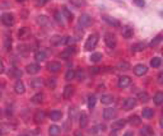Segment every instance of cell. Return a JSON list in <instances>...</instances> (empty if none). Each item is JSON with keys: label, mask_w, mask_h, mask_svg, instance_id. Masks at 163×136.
Here are the masks:
<instances>
[{"label": "cell", "mask_w": 163, "mask_h": 136, "mask_svg": "<svg viewBox=\"0 0 163 136\" xmlns=\"http://www.w3.org/2000/svg\"><path fill=\"white\" fill-rule=\"evenodd\" d=\"M97 43H98V34H96V33H93V34H91L89 37H88V39H87V42H86V50L87 51H91V50H93L94 47L97 46Z\"/></svg>", "instance_id": "obj_1"}, {"label": "cell", "mask_w": 163, "mask_h": 136, "mask_svg": "<svg viewBox=\"0 0 163 136\" xmlns=\"http://www.w3.org/2000/svg\"><path fill=\"white\" fill-rule=\"evenodd\" d=\"M105 42H106V45L110 47V48H115V47H116V43H117L115 34H112V33H110V32L106 33V34H105Z\"/></svg>", "instance_id": "obj_2"}, {"label": "cell", "mask_w": 163, "mask_h": 136, "mask_svg": "<svg viewBox=\"0 0 163 136\" xmlns=\"http://www.w3.org/2000/svg\"><path fill=\"white\" fill-rule=\"evenodd\" d=\"M0 19H2L3 24L7 25V27H12L13 24H14V22H16V20H14V16L10 14V13H4Z\"/></svg>", "instance_id": "obj_3"}, {"label": "cell", "mask_w": 163, "mask_h": 136, "mask_svg": "<svg viewBox=\"0 0 163 136\" xmlns=\"http://www.w3.org/2000/svg\"><path fill=\"white\" fill-rule=\"evenodd\" d=\"M46 67H47V70L51 71V73H58L61 69V64L59 61H51V62L47 64Z\"/></svg>", "instance_id": "obj_4"}, {"label": "cell", "mask_w": 163, "mask_h": 136, "mask_svg": "<svg viewBox=\"0 0 163 136\" xmlns=\"http://www.w3.org/2000/svg\"><path fill=\"white\" fill-rule=\"evenodd\" d=\"M147 71H148V67L145 65H143V64H138L134 67V74L138 75V76H142V75L147 74Z\"/></svg>", "instance_id": "obj_5"}, {"label": "cell", "mask_w": 163, "mask_h": 136, "mask_svg": "<svg viewBox=\"0 0 163 136\" xmlns=\"http://www.w3.org/2000/svg\"><path fill=\"white\" fill-rule=\"evenodd\" d=\"M135 106H137V101H135L134 98H126V99L124 101V103H122V108H124V110H126V111L133 110Z\"/></svg>", "instance_id": "obj_6"}, {"label": "cell", "mask_w": 163, "mask_h": 136, "mask_svg": "<svg viewBox=\"0 0 163 136\" xmlns=\"http://www.w3.org/2000/svg\"><path fill=\"white\" fill-rule=\"evenodd\" d=\"M92 24V18L88 14H82L79 17V25L82 27H88Z\"/></svg>", "instance_id": "obj_7"}, {"label": "cell", "mask_w": 163, "mask_h": 136, "mask_svg": "<svg viewBox=\"0 0 163 136\" xmlns=\"http://www.w3.org/2000/svg\"><path fill=\"white\" fill-rule=\"evenodd\" d=\"M45 118H46V112L42 111V110H38L35 113V116H33V120H35L36 124H41V122H44Z\"/></svg>", "instance_id": "obj_8"}, {"label": "cell", "mask_w": 163, "mask_h": 136, "mask_svg": "<svg viewBox=\"0 0 163 136\" xmlns=\"http://www.w3.org/2000/svg\"><path fill=\"white\" fill-rule=\"evenodd\" d=\"M130 83H131V79L129 78V76H120L119 78V83H117V85L120 87V88H126V87H129L130 85Z\"/></svg>", "instance_id": "obj_9"}, {"label": "cell", "mask_w": 163, "mask_h": 136, "mask_svg": "<svg viewBox=\"0 0 163 136\" xmlns=\"http://www.w3.org/2000/svg\"><path fill=\"white\" fill-rule=\"evenodd\" d=\"M73 94H74V88H73V85H66V87L64 88V92H63V98H64V99H70Z\"/></svg>", "instance_id": "obj_10"}, {"label": "cell", "mask_w": 163, "mask_h": 136, "mask_svg": "<svg viewBox=\"0 0 163 136\" xmlns=\"http://www.w3.org/2000/svg\"><path fill=\"white\" fill-rule=\"evenodd\" d=\"M116 116V110L114 108H106L103 111V118L105 120H112Z\"/></svg>", "instance_id": "obj_11"}, {"label": "cell", "mask_w": 163, "mask_h": 136, "mask_svg": "<svg viewBox=\"0 0 163 136\" xmlns=\"http://www.w3.org/2000/svg\"><path fill=\"white\" fill-rule=\"evenodd\" d=\"M103 20H105L106 23H108L110 25L115 27V28H119V27L121 25V24H120V22H119L117 19H115V18H111V17H108V16H103Z\"/></svg>", "instance_id": "obj_12"}, {"label": "cell", "mask_w": 163, "mask_h": 136, "mask_svg": "<svg viewBox=\"0 0 163 136\" xmlns=\"http://www.w3.org/2000/svg\"><path fill=\"white\" fill-rule=\"evenodd\" d=\"M18 36H19V39H27V38L31 36L30 28H27V27H23V28H21L19 32H18Z\"/></svg>", "instance_id": "obj_13"}, {"label": "cell", "mask_w": 163, "mask_h": 136, "mask_svg": "<svg viewBox=\"0 0 163 136\" xmlns=\"http://www.w3.org/2000/svg\"><path fill=\"white\" fill-rule=\"evenodd\" d=\"M26 69H27V73H28V74H37L41 67H40L38 64H28Z\"/></svg>", "instance_id": "obj_14"}, {"label": "cell", "mask_w": 163, "mask_h": 136, "mask_svg": "<svg viewBox=\"0 0 163 136\" xmlns=\"http://www.w3.org/2000/svg\"><path fill=\"white\" fill-rule=\"evenodd\" d=\"M74 47H69V48H66V50H64L63 52H61V55H60V57L61 59H64V60H68V59H70V56L74 53Z\"/></svg>", "instance_id": "obj_15"}, {"label": "cell", "mask_w": 163, "mask_h": 136, "mask_svg": "<svg viewBox=\"0 0 163 136\" xmlns=\"http://www.w3.org/2000/svg\"><path fill=\"white\" fill-rule=\"evenodd\" d=\"M133 34H134V29L131 28L130 25H126V27L122 28V37H124V38H131Z\"/></svg>", "instance_id": "obj_16"}, {"label": "cell", "mask_w": 163, "mask_h": 136, "mask_svg": "<svg viewBox=\"0 0 163 136\" xmlns=\"http://www.w3.org/2000/svg\"><path fill=\"white\" fill-rule=\"evenodd\" d=\"M125 125H126V121L125 120H117V121H115L114 124H112L111 129L115 130V131H117V130H121Z\"/></svg>", "instance_id": "obj_17"}, {"label": "cell", "mask_w": 163, "mask_h": 136, "mask_svg": "<svg viewBox=\"0 0 163 136\" xmlns=\"http://www.w3.org/2000/svg\"><path fill=\"white\" fill-rule=\"evenodd\" d=\"M37 23L42 27H49L50 25V19L46 16H38L37 17Z\"/></svg>", "instance_id": "obj_18"}, {"label": "cell", "mask_w": 163, "mask_h": 136, "mask_svg": "<svg viewBox=\"0 0 163 136\" xmlns=\"http://www.w3.org/2000/svg\"><path fill=\"white\" fill-rule=\"evenodd\" d=\"M87 125H88V116L86 113H80V116H79V126L82 129H84V127H87Z\"/></svg>", "instance_id": "obj_19"}, {"label": "cell", "mask_w": 163, "mask_h": 136, "mask_svg": "<svg viewBox=\"0 0 163 136\" xmlns=\"http://www.w3.org/2000/svg\"><path fill=\"white\" fill-rule=\"evenodd\" d=\"M61 11H63V16H64L68 20H69V22H72V20L74 19V17H73V13H72L69 9H68L66 7H63V8H61Z\"/></svg>", "instance_id": "obj_20"}, {"label": "cell", "mask_w": 163, "mask_h": 136, "mask_svg": "<svg viewBox=\"0 0 163 136\" xmlns=\"http://www.w3.org/2000/svg\"><path fill=\"white\" fill-rule=\"evenodd\" d=\"M14 90H16V93H17V94H23V93H24L26 88H24L23 81H21V80H18V81H17L16 85H14Z\"/></svg>", "instance_id": "obj_21"}, {"label": "cell", "mask_w": 163, "mask_h": 136, "mask_svg": "<svg viewBox=\"0 0 163 136\" xmlns=\"http://www.w3.org/2000/svg\"><path fill=\"white\" fill-rule=\"evenodd\" d=\"M44 85V80L41 79V78H35L32 81H31V87L35 88V89H38Z\"/></svg>", "instance_id": "obj_22"}, {"label": "cell", "mask_w": 163, "mask_h": 136, "mask_svg": "<svg viewBox=\"0 0 163 136\" xmlns=\"http://www.w3.org/2000/svg\"><path fill=\"white\" fill-rule=\"evenodd\" d=\"M44 99H45L44 93H37V94H35V96L32 97V102H33L35 104H40V103H42V102H44Z\"/></svg>", "instance_id": "obj_23"}, {"label": "cell", "mask_w": 163, "mask_h": 136, "mask_svg": "<svg viewBox=\"0 0 163 136\" xmlns=\"http://www.w3.org/2000/svg\"><path fill=\"white\" fill-rule=\"evenodd\" d=\"M129 122H130V125H133V126H139V125L142 124V120H140L139 116L134 115V116H130V117H129Z\"/></svg>", "instance_id": "obj_24"}, {"label": "cell", "mask_w": 163, "mask_h": 136, "mask_svg": "<svg viewBox=\"0 0 163 136\" xmlns=\"http://www.w3.org/2000/svg\"><path fill=\"white\" fill-rule=\"evenodd\" d=\"M49 116H50V118H51L52 121H60L61 117H63V113H61L60 111H56V110H55V111H51Z\"/></svg>", "instance_id": "obj_25"}, {"label": "cell", "mask_w": 163, "mask_h": 136, "mask_svg": "<svg viewBox=\"0 0 163 136\" xmlns=\"http://www.w3.org/2000/svg\"><path fill=\"white\" fill-rule=\"evenodd\" d=\"M60 127L59 126H56V125H52V126H50L49 127V135L50 136H58L59 134H60Z\"/></svg>", "instance_id": "obj_26"}, {"label": "cell", "mask_w": 163, "mask_h": 136, "mask_svg": "<svg viewBox=\"0 0 163 136\" xmlns=\"http://www.w3.org/2000/svg\"><path fill=\"white\" fill-rule=\"evenodd\" d=\"M101 102L105 103V104H111L115 102V98L112 96H110V94H105V96H102L101 98Z\"/></svg>", "instance_id": "obj_27"}, {"label": "cell", "mask_w": 163, "mask_h": 136, "mask_svg": "<svg viewBox=\"0 0 163 136\" xmlns=\"http://www.w3.org/2000/svg\"><path fill=\"white\" fill-rule=\"evenodd\" d=\"M35 59H36L37 61H44V60L46 59V52H45L44 50L36 51V53H35Z\"/></svg>", "instance_id": "obj_28"}, {"label": "cell", "mask_w": 163, "mask_h": 136, "mask_svg": "<svg viewBox=\"0 0 163 136\" xmlns=\"http://www.w3.org/2000/svg\"><path fill=\"white\" fill-rule=\"evenodd\" d=\"M140 135L142 136H153V130L149 127V126H144L140 130Z\"/></svg>", "instance_id": "obj_29"}, {"label": "cell", "mask_w": 163, "mask_h": 136, "mask_svg": "<svg viewBox=\"0 0 163 136\" xmlns=\"http://www.w3.org/2000/svg\"><path fill=\"white\" fill-rule=\"evenodd\" d=\"M153 101H154V103H156L157 106H161V104L163 103V93H162V92H158L156 96H154Z\"/></svg>", "instance_id": "obj_30"}, {"label": "cell", "mask_w": 163, "mask_h": 136, "mask_svg": "<svg viewBox=\"0 0 163 136\" xmlns=\"http://www.w3.org/2000/svg\"><path fill=\"white\" fill-rule=\"evenodd\" d=\"M154 116V111L151 110V108H144L143 110V117L144 118H152Z\"/></svg>", "instance_id": "obj_31"}, {"label": "cell", "mask_w": 163, "mask_h": 136, "mask_svg": "<svg viewBox=\"0 0 163 136\" xmlns=\"http://www.w3.org/2000/svg\"><path fill=\"white\" fill-rule=\"evenodd\" d=\"M138 99H139L140 102H143V103H147V102L149 101L148 93H147V92H140V93L138 94Z\"/></svg>", "instance_id": "obj_32"}, {"label": "cell", "mask_w": 163, "mask_h": 136, "mask_svg": "<svg viewBox=\"0 0 163 136\" xmlns=\"http://www.w3.org/2000/svg\"><path fill=\"white\" fill-rule=\"evenodd\" d=\"M89 59H91V61H92V62H98V61L102 59V53H100V52L92 53V56H91Z\"/></svg>", "instance_id": "obj_33"}, {"label": "cell", "mask_w": 163, "mask_h": 136, "mask_svg": "<svg viewBox=\"0 0 163 136\" xmlns=\"http://www.w3.org/2000/svg\"><path fill=\"white\" fill-rule=\"evenodd\" d=\"M75 78V71L73 70V69H69L66 71V74H65V80H72V79H74Z\"/></svg>", "instance_id": "obj_34"}, {"label": "cell", "mask_w": 163, "mask_h": 136, "mask_svg": "<svg viewBox=\"0 0 163 136\" xmlns=\"http://www.w3.org/2000/svg\"><path fill=\"white\" fill-rule=\"evenodd\" d=\"M96 102H97L96 96H89V97H88V107L91 108V110H92L94 106H96Z\"/></svg>", "instance_id": "obj_35"}, {"label": "cell", "mask_w": 163, "mask_h": 136, "mask_svg": "<svg viewBox=\"0 0 163 136\" xmlns=\"http://www.w3.org/2000/svg\"><path fill=\"white\" fill-rule=\"evenodd\" d=\"M46 85H47L50 89H55V87H56V80L54 79V78L47 79V80H46Z\"/></svg>", "instance_id": "obj_36"}, {"label": "cell", "mask_w": 163, "mask_h": 136, "mask_svg": "<svg viewBox=\"0 0 163 136\" xmlns=\"http://www.w3.org/2000/svg\"><path fill=\"white\" fill-rule=\"evenodd\" d=\"M161 64H162V60H161L159 57H153V59L151 60V66H152V67H159Z\"/></svg>", "instance_id": "obj_37"}, {"label": "cell", "mask_w": 163, "mask_h": 136, "mask_svg": "<svg viewBox=\"0 0 163 136\" xmlns=\"http://www.w3.org/2000/svg\"><path fill=\"white\" fill-rule=\"evenodd\" d=\"M4 47L7 51H10V48H12V38L9 36H7L4 39Z\"/></svg>", "instance_id": "obj_38"}, {"label": "cell", "mask_w": 163, "mask_h": 136, "mask_svg": "<svg viewBox=\"0 0 163 136\" xmlns=\"http://www.w3.org/2000/svg\"><path fill=\"white\" fill-rule=\"evenodd\" d=\"M61 42H63V39H61L60 36H54V37L51 38V45H54V46H58V45H60Z\"/></svg>", "instance_id": "obj_39"}, {"label": "cell", "mask_w": 163, "mask_h": 136, "mask_svg": "<svg viewBox=\"0 0 163 136\" xmlns=\"http://www.w3.org/2000/svg\"><path fill=\"white\" fill-rule=\"evenodd\" d=\"M117 67H119V70H129L130 69V64L126 62V61H122V62L119 64Z\"/></svg>", "instance_id": "obj_40"}, {"label": "cell", "mask_w": 163, "mask_h": 136, "mask_svg": "<svg viewBox=\"0 0 163 136\" xmlns=\"http://www.w3.org/2000/svg\"><path fill=\"white\" fill-rule=\"evenodd\" d=\"M75 76L79 79V80H84L86 79V74H84V70L83 69H79L77 73H75Z\"/></svg>", "instance_id": "obj_41"}, {"label": "cell", "mask_w": 163, "mask_h": 136, "mask_svg": "<svg viewBox=\"0 0 163 136\" xmlns=\"http://www.w3.org/2000/svg\"><path fill=\"white\" fill-rule=\"evenodd\" d=\"M61 43L72 46V45H74V38H73V37H65V38L63 39V42H61Z\"/></svg>", "instance_id": "obj_42"}, {"label": "cell", "mask_w": 163, "mask_h": 136, "mask_svg": "<svg viewBox=\"0 0 163 136\" xmlns=\"http://www.w3.org/2000/svg\"><path fill=\"white\" fill-rule=\"evenodd\" d=\"M161 41H162V36H161V34H158V36H157V37L152 41V42H151V46H152V47H156L157 45H159V43H161Z\"/></svg>", "instance_id": "obj_43"}, {"label": "cell", "mask_w": 163, "mask_h": 136, "mask_svg": "<svg viewBox=\"0 0 163 136\" xmlns=\"http://www.w3.org/2000/svg\"><path fill=\"white\" fill-rule=\"evenodd\" d=\"M55 20L58 23H63V16L60 11H55Z\"/></svg>", "instance_id": "obj_44"}, {"label": "cell", "mask_w": 163, "mask_h": 136, "mask_svg": "<svg viewBox=\"0 0 163 136\" xmlns=\"http://www.w3.org/2000/svg\"><path fill=\"white\" fill-rule=\"evenodd\" d=\"M133 3H134V4H137V5H138V7H140V8H143V7L145 5L144 0H133Z\"/></svg>", "instance_id": "obj_45"}, {"label": "cell", "mask_w": 163, "mask_h": 136, "mask_svg": "<svg viewBox=\"0 0 163 136\" xmlns=\"http://www.w3.org/2000/svg\"><path fill=\"white\" fill-rule=\"evenodd\" d=\"M145 46H147V45L143 42V43H138L137 46H135V48H137V51H143V50L145 48Z\"/></svg>", "instance_id": "obj_46"}, {"label": "cell", "mask_w": 163, "mask_h": 136, "mask_svg": "<svg viewBox=\"0 0 163 136\" xmlns=\"http://www.w3.org/2000/svg\"><path fill=\"white\" fill-rule=\"evenodd\" d=\"M36 2V5H45L49 0H35Z\"/></svg>", "instance_id": "obj_47"}, {"label": "cell", "mask_w": 163, "mask_h": 136, "mask_svg": "<svg viewBox=\"0 0 163 136\" xmlns=\"http://www.w3.org/2000/svg\"><path fill=\"white\" fill-rule=\"evenodd\" d=\"M91 73H93V74L100 73V67H92V69H91Z\"/></svg>", "instance_id": "obj_48"}, {"label": "cell", "mask_w": 163, "mask_h": 136, "mask_svg": "<svg viewBox=\"0 0 163 136\" xmlns=\"http://www.w3.org/2000/svg\"><path fill=\"white\" fill-rule=\"evenodd\" d=\"M4 70H5V67H4V64L0 61V74H3L4 73Z\"/></svg>", "instance_id": "obj_49"}, {"label": "cell", "mask_w": 163, "mask_h": 136, "mask_svg": "<svg viewBox=\"0 0 163 136\" xmlns=\"http://www.w3.org/2000/svg\"><path fill=\"white\" fill-rule=\"evenodd\" d=\"M162 78H163V74H162V73H159V75H158V83H161V84H162V81H163V80H162Z\"/></svg>", "instance_id": "obj_50"}, {"label": "cell", "mask_w": 163, "mask_h": 136, "mask_svg": "<svg viewBox=\"0 0 163 136\" xmlns=\"http://www.w3.org/2000/svg\"><path fill=\"white\" fill-rule=\"evenodd\" d=\"M75 136H84V135L82 134V131H77V132H75Z\"/></svg>", "instance_id": "obj_51"}, {"label": "cell", "mask_w": 163, "mask_h": 136, "mask_svg": "<svg viewBox=\"0 0 163 136\" xmlns=\"http://www.w3.org/2000/svg\"><path fill=\"white\" fill-rule=\"evenodd\" d=\"M124 136H134V134H133V132H126Z\"/></svg>", "instance_id": "obj_52"}, {"label": "cell", "mask_w": 163, "mask_h": 136, "mask_svg": "<svg viewBox=\"0 0 163 136\" xmlns=\"http://www.w3.org/2000/svg\"><path fill=\"white\" fill-rule=\"evenodd\" d=\"M3 5H5V7H8V3H3V2H0V7H3Z\"/></svg>", "instance_id": "obj_53"}, {"label": "cell", "mask_w": 163, "mask_h": 136, "mask_svg": "<svg viewBox=\"0 0 163 136\" xmlns=\"http://www.w3.org/2000/svg\"><path fill=\"white\" fill-rule=\"evenodd\" d=\"M17 2H18V3H24L26 0H17Z\"/></svg>", "instance_id": "obj_54"}, {"label": "cell", "mask_w": 163, "mask_h": 136, "mask_svg": "<svg viewBox=\"0 0 163 136\" xmlns=\"http://www.w3.org/2000/svg\"><path fill=\"white\" fill-rule=\"evenodd\" d=\"M110 136H117V135H116V134H115V132H112V134H111V135H110Z\"/></svg>", "instance_id": "obj_55"}, {"label": "cell", "mask_w": 163, "mask_h": 136, "mask_svg": "<svg viewBox=\"0 0 163 136\" xmlns=\"http://www.w3.org/2000/svg\"><path fill=\"white\" fill-rule=\"evenodd\" d=\"M19 136H27V135H19Z\"/></svg>", "instance_id": "obj_56"}]
</instances>
